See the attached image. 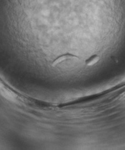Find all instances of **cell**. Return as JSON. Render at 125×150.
I'll list each match as a JSON object with an SVG mask.
<instances>
[{
	"label": "cell",
	"instance_id": "obj_1",
	"mask_svg": "<svg viewBox=\"0 0 125 150\" xmlns=\"http://www.w3.org/2000/svg\"><path fill=\"white\" fill-rule=\"evenodd\" d=\"M78 58L76 56L72 55V54H65V55L61 56L60 57H59V58H57L55 61H54L52 65L55 66L57 65L59 63H60L61 62H63V61L67 60H69V59H76Z\"/></svg>",
	"mask_w": 125,
	"mask_h": 150
},
{
	"label": "cell",
	"instance_id": "obj_2",
	"mask_svg": "<svg viewBox=\"0 0 125 150\" xmlns=\"http://www.w3.org/2000/svg\"><path fill=\"white\" fill-rule=\"evenodd\" d=\"M99 60V57L97 56H94L89 58L88 60L86 61V63L88 66H92L94 64L96 63Z\"/></svg>",
	"mask_w": 125,
	"mask_h": 150
}]
</instances>
